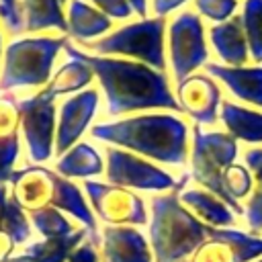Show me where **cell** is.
<instances>
[{
	"label": "cell",
	"mask_w": 262,
	"mask_h": 262,
	"mask_svg": "<svg viewBox=\"0 0 262 262\" xmlns=\"http://www.w3.org/2000/svg\"><path fill=\"white\" fill-rule=\"evenodd\" d=\"M63 51L68 57H78L90 66L104 92L106 115L119 117L133 111L154 108L180 113V104L172 94L164 72L133 59L94 55L74 47L70 41L66 43Z\"/></svg>",
	"instance_id": "6da1fadb"
},
{
	"label": "cell",
	"mask_w": 262,
	"mask_h": 262,
	"mask_svg": "<svg viewBox=\"0 0 262 262\" xmlns=\"http://www.w3.org/2000/svg\"><path fill=\"white\" fill-rule=\"evenodd\" d=\"M90 135L170 166H182L188 158V125L172 113H145L98 123Z\"/></svg>",
	"instance_id": "7a4b0ae2"
},
{
	"label": "cell",
	"mask_w": 262,
	"mask_h": 262,
	"mask_svg": "<svg viewBox=\"0 0 262 262\" xmlns=\"http://www.w3.org/2000/svg\"><path fill=\"white\" fill-rule=\"evenodd\" d=\"M66 43V37H18L10 41L4 49L0 92L47 86L51 80L53 61Z\"/></svg>",
	"instance_id": "3957f363"
},
{
	"label": "cell",
	"mask_w": 262,
	"mask_h": 262,
	"mask_svg": "<svg viewBox=\"0 0 262 262\" xmlns=\"http://www.w3.org/2000/svg\"><path fill=\"white\" fill-rule=\"evenodd\" d=\"M164 31H166V18H158V16L141 18L96 41L84 43V47L90 49L94 55H104V57L123 55V57L137 59L139 63H145L154 70L164 72L166 68Z\"/></svg>",
	"instance_id": "277c9868"
},
{
	"label": "cell",
	"mask_w": 262,
	"mask_h": 262,
	"mask_svg": "<svg viewBox=\"0 0 262 262\" xmlns=\"http://www.w3.org/2000/svg\"><path fill=\"white\" fill-rule=\"evenodd\" d=\"M235 158L237 141L227 131H205L201 127L192 129V178L215 196H221L227 207L239 213V205L231 201L223 188V172L235 164Z\"/></svg>",
	"instance_id": "5b68a950"
},
{
	"label": "cell",
	"mask_w": 262,
	"mask_h": 262,
	"mask_svg": "<svg viewBox=\"0 0 262 262\" xmlns=\"http://www.w3.org/2000/svg\"><path fill=\"white\" fill-rule=\"evenodd\" d=\"M168 55L176 82L192 76L209 55L201 16L190 10L178 12L168 25Z\"/></svg>",
	"instance_id": "8992f818"
},
{
	"label": "cell",
	"mask_w": 262,
	"mask_h": 262,
	"mask_svg": "<svg viewBox=\"0 0 262 262\" xmlns=\"http://www.w3.org/2000/svg\"><path fill=\"white\" fill-rule=\"evenodd\" d=\"M18 115L29 160L33 164L47 162L55 149V96L43 88L33 96L20 98Z\"/></svg>",
	"instance_id": "52a82bcc"
},
{
	"label": "cell",
	"mask_w": 262,
	"mask_h": 262,
	"mask_svg": "<svg viewBox=\"0 0 262 262\" xmlns=\"http://www.w3.org/2000/svg\"><path fill=\"white\" fill-rule=\"evenodd\" d=\"M106 178L115 186L141 190H170L182 188L184 180L176 182L172 174L149 164L145 158L121 147H106Z\"/></svg>",
	"instance_id": "ba28073f"
},
{
	"label": "cell",
	"mask_w": 262,
	"mask_h": 262,
	"mask_svg": "<svg viewBox=\"0 0 262 262\" xmlns=\"http://www.w3.org/2000/svg\"><path fill=\"white\" fill-rule=\"evenodd\" d=\"M98 108V90L86 88L78 94L66 98L59 106L57 127H55V154L63 156L70 147H74L82 133L88 129Z\"/></svg>",
	"instance_id": "9c48e42d"
},
{
	"label": "cell",
	"mask_w": 262,
	"mask_h": 262,
	"mask_svg": "<svg viewBox=\"0 0 262 262\" xmlns=\"http://www.w3.org/2000/svg\"><path fill=\"white\" fill-rule=\"evenodd\" d=\"M176 100L180 111H184L199 125H213L219 119L221 90L207 74H192L178 82Z\"/></svg>",
	"instance_id": "30bf717a"
},
{
	"label": "cell",
	"mask_w": 262,
	"mask_h": 262,
	"mask_svg": "<svg viewBox=\"0 0 262 262\" xmlns=\"http://www.w3.org/2000/svg\"><path fill=\"white\" fill-rule=\"evenodd\" d=\"M84 188L96 209V213L111 221V223H143L145 221V209L139 196H135L131 190L115 184L104 182H92L86 180Z\"/></svg>",
	"instance_id": "8fae6325"
},
{
	"label": "cell",
	"mask_w": 262,
	"mask_h": 262,
	"mask_svg": "<svg viewBox=\"0 0 262 262\" xmlns=\"http://www.w3.org/2000/svg\"><path fill=\"white\" fill-rule=\"evenodd\" d=\"M207 76L223 82V86L246 104H254L262 108V66H223V63H207Z\"/></svg>",
	"instance_id": "7c38bea8"
},
{
	"label": "cell",
	"mask_w": 262,
	"mask_h": 262,
	"mask_svg": "<svg viewBox=\"0 0 262 262\" xmlns=\"http://www.w3.org/2000/svg\"><path fill=\"white\" fill-rule=\"evenodd\" d=\"M18 133V100L12 94H0V184L8 182L14 174V164L20 151Z\"/></svg>",
	"instance_id": "4fadbf2b"
},
{
	"label": "cell",
	"mask_w": 262,
	"mask_h": 262,
	"mask_svg": "<svg viewBox=\"0 0 262 262\" xmlns=\"http://www.w3.org/2000/svg\"><path fill=\"white\" fill-rule=\"evenodd\" d=\"M209 41H211L217 57L223 61V66L239 68L250 59V51H248V43L244 37L239 14L231 16L225 23L213 25L209 29Z\"/></svg>",
	"instance_id": "5bb4252c"
},
{
	"label": "cell",
	"mask_w": 262,
	"mask_h": 262,
	"mask_svg": "<svg viewBox=\"0 0 262 262\" xmlns=\"http://www.w3.org/2000/svg\"><path fill=\"white\" fill-rule=\"evenodd\" d=\"M68 33L80 43H90L92 39L104 37V33L113 27V20L104 16L98 8L84 0H70L68 2Z\"/></svg>",
	"instance_id": "9a60e30c"
},
{
	"label": "cell",
	"mask_w": 262,
	"mask_h": 262,
	"mask_svg": "<svg viewBox=\"0 0 262 262\" xmlns=\"http://www.w3.org/2000/svg\"><path fill=\"white\" fill-rule=\"evenodd\" d=\"M219 119H221L225 131L235 141L262 143V113L225 100V102H221Z\"/></svg>",
	"instance_id": "2e32d148"
},
{
	"label": "cell",
	"mask_w": 262,
	"mask_h": 262,
	"mask_svg": "<svg viewBox=\"0 0 262 262\" xmlns=\"http://www.w3.org/2000/svg\"><path fill=\"white\" fill-rule=\"evenodd\" d=\"M55 168L63 178H90L104 170L100 154L86 141H78L63 156H59Z\"/></svg>",
	"instance_id": "e0dca14e"
},
{
	"label": "cell",
	"mask_w": 262,
	"mask_h": 262,
	"mask_svg": "<svg viewBox=\"0 0 262 262\" xmlns=\"http://www.w3.org/2000/svg\"><path fill=\"white\" fill-rule=\"evenodd\" d=\"M20 12H23V29L29 33L45 31V29L68 33L66 14L61 10L59 0H23Z\"/></svg>",
	"instance_id": "ac0fdd59"
},
{
	"label": "cell",
	"mask_w": 262,
	"mask_h": 262,
	"mask_svg": "<svg viewBox=\"0 0 262 262\" xmlns=\"http://www.w3.org/2000/svg\"><path fill=\"white\" fill-rule=\"evenodd\" d=\"M92 78H94V72L86 61L78 57H68V61H63L61 68L55 74H51V80L47 82L45 90L55 98L63 94H78L86 90Z\"/></svg>",
	"instance_id": "d6986e66"
},
{
	"label": "cell",
	"mask_w": 262,
	"mask_h": 262,
	"mask_svg": "<svg viewBox=\"0 0 262 262\" xmlns=\"http://www.w3.org/2000/svg\"><path fill=\"white\" fill-rule=\"evenodd\" d=\"M49 207L63 209V211L72 213L74 217H78L84 225L94 229V217H92L80 188L59 174H55V178H53V192H51V205Z\"/></svg>",
	"instance_id": "ffe728a7"
},
{
	"label": "cell",
	"mask_w": 262,
	"mask_h": 262,
	"mask_svg": "<svg viewBox=\"0 0 262 262\" xmlns=\"http://www.w3.org/2000/svg\"><path fill=\"white\" fill-rule=\"evenodd\" d=\"M180 201L190 207L192 211H196L201 217H205L207 221L211 223H231L233 221V215L229 211V207L219 201L213 192H207V190H199V188H190V190H184L180 194Z\"/></svg>",
	"instance_id": "44dd1931"
},
{
	"label": "cell",
	"mask_w": 262,
	"mask_h": 262,
	"mask_svg": "<svg viewBox=\"0 0 262 262\" xmlns=\"http://www.w3.org/2000/svg\"><path fill=\"white\" fill-rule=\"evenodd\" d=\"M239 20L248 43L250 59L256 66H262V0H246Z\"/></svg>",
	"instance_id": "7402d4cb"
},
{
	"label": "cell",
	"mask_w": 262,
	"mask_h": 262,
	"mask_svg": "<svg viewBox=\"0 0 262 262\" xmlns=\"http://www.w3.org/2000/svg\"><path fill=\"white\" fill-rule=\"evenodd\" d=\"M244 162H246V168L254 176V190H252L246 215H248L250 227L260 229L262 227V147L248 149L244 154Z\"/></svg>",
	"instance_id": "603a6c76"
},
{
	"label": "cell",
	"mask_w": 262,
	"mask_h": 262,
	"mask_svg": "<svg viewBox=\"0 0 262 262\" xmlns=\"http://www.w3.org/2000/svg\"><path fill=\"white\" fill-rule=\"evenodd\" d=\"M31 219L35 227L45 235V237H63L74 233L72 223L55 209V207H41L31 211Z\"/></svg>",
	"instance_id": "cb8c5ba5"
},
{
	"label": "cell",
	"mask_w": 262,
	"mask_h": 262,
	"mask_svg": "<svg viewBox=\"0 0 262 262\" xmlns=\"http://www.w3.org/2000/svg\"><path fill=\"white\" fill-rule=\"evenodd\" d=\"M223 188L231 201H237L252 192L254 188V176L252 172L242 164H231L223 172Z\"/></svg>",
	"instance_id": "d4e9b609"
},
{
	"label": "cell",
	"mask_w": 262,
	"mask_h": 262,
	"mask_svg": "<svg viewBox=\"0 0 262 262\" xmlns=\"http://www.w3.org/2000/svg\"><path fill=\"white\" fill-rule=\"evenodd\" d=\"M194 8L201 16L219 25L235 16L237 0H194Z\"/></svg>",
	"instance_id": "484cf974"
},
{
	"label": "cell",
	"mask_w": 262,
	"mask_h": 262,
	"mask_svg": "<svg viewBox=\"0 0 262 262\" xmlns=\"http://www.w3.org/2000/svg\"><path fill=\"white\" fill-rule=\"evenodd\" d=\"M90 2H92L94 8H98L111 20L113 18H119L121 20V18H127V16L133 14V10H131V6H129L127 0H90Z\"/></svg>",
	"instance_id": "4316f807"
},
{
	"label": "cell",
	"mask_w": 262,
	"mask_h": 262,
	"mask_svg": "<svg viewBox=\"0 0 262 262\" xmlns=\"http://www.w3.org/2000/svg\"><path fill=\"white\" fill-rule=\"evenodd\" d=\"M0 18L12 33L23 31V12L18 0H0Z\"/></svg>",
	"instance_id": "83f0119b"
},
{
	"label": "cell",
	"mask_w": 262,
	"mask_h": 262,
	"mask_svg": "<svg viewBox=\"0 0 262 262\" xmlns=\"http://www.w3.org/2000/svg\"><path fill=\"white\" fill-rule=\"evenodd\" d=\"M184 2H188V0H151V10H154V16L164 18L168 12H172V10L180 8Z\"/></svg>",
	"instance_id": "f1b7e54d"
},
{
	"label": "cell",
	"mask_w": 262,
	"mask_h": 262,
	"mask_svg": "<svg viewBox=\"0 0 262 262\" xmlns=\"http://www.w3.org/2000/svg\"><path fill=\"white\" fill-rule=\"evenodd\" d=\"M127 2H129L131 10L135 14H139V16L145 18V14H147V0H127Z\"/></svg>",
	"instance_id": "f546056e"
},
{
	"label": "cell",
	"mask_w": 262,
	"mask_h": 262,
	"mask_svg": "<svg viewBox=\"0 0 262 262\" xmlns=\"http://www.w3.org/2000/svg\"><path fill=\"white\" fill-rule=\"evenodd\" d=\"M0 55H2V35H0Z\"/></svg>",
	"instance_id": "4dcf8cb0"
},
{
	"label": "cell",
	"mask_w": 262,
	"mask_h": 262,
	"mask_svg": "<svg viewBox=\"0 0 262 262\" xmlns=\"http://www.w3.org/2000/svg\"><path fill=\"white\" fill-rule=\"evenodd\" d=\"M66 2H70V0H59V4H66Z\"/></svg>",
	"instance_id": "1f68e13d"
}]
</instances>
